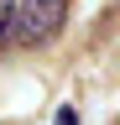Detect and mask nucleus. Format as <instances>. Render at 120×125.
<instances>
[{
  "label": "nucleus",
  "mask_w": 120,
  "mask_h": 125,
  "mask_svg": "<svg viewBox=\"0 0 120 125\" xmlns=\"http://www.w3.org/2000/svg\"><path fill=\"white\" fill-rule=\"evenodd\" d=\"M63 26V0H5V42L37 47L57 37Z\"/></svg>",
  "instance_id": "nucleus-1"
},
{
  "label": "nucleus",
  "mask_w": 120,
  "mask_h": 125,
  "mask_svg": "<svg viewBox=\"0 0 120 125\" xmlns=\"http://www.w3.org/2000/svg\"><path fill=\"white\" fill-rule=\"evenodd\" d=\"M57 125H78V115H73V109L63 104V109H57Z\"/></svg>",
  "instance_id": "nucleus-2"
}]
</instances>
